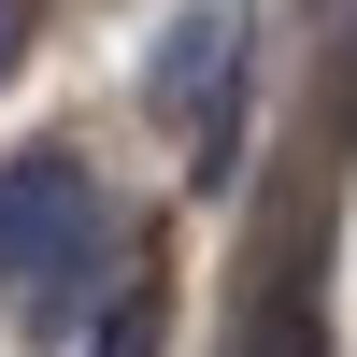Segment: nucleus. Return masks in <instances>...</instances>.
Listing matches in <instances>:
<instances>
[{
    "mask_svg": "<svg viewBox=\"0 0 357 357\" xmlns=\"http://www.w3.org/2000/svg\"><path fill=\"white\" fill-rule=\"evenodd\" d=\"M86 272H100V186H86V158L29 143V158L0 172V286L57 329V301H72Z\"/></svg>",
    "mask_w": 357,
    "mask_h": 357,
    "instance_id": "nucleus-1",
    "label": "nucleus"
},
{
    "mask_svg": "<svg viewBox=\"0 0 357 357\" xmlns=\"http://www.w3.org/2000/svg\"><path fill=\"white\" fill-rule=\"evenodd\" d=\"M143 100H158V129H186L200 158H229V100H243V15H229V0L172 15V43H158V72H143Z\"/></svg>",
    "mask_w": 357,
    "mask_h": 357,
    "instance_id": "nucleus-2",
    "label": "nucleus"
},
{
    "mask_svg": "<svg viewBox=\"0 0 357 357\" xmlns=\"http://www.w3.org/2000/svg\"><path fill=\"white\" fill-rule=\"evenodd\" d=\"M257 357H329V329H314L301 301H272V314H257Z\"/></svg>",
    "mask_w": 357,
    "mask_h": 357,
    "instance_id": "nucleus-4",
    "label": "nucleus"
},
{
    "mask_svg": "<svg viewBox=\"0 0 357 357\" xmlns=\"http://www.w3.org/2000/svg\"><path fill=\"white\" fill-rule=\"evenodd\" d=\"M343 86H357V43H343Z\"/></svg>",
    "mask_w": 357,
    "mask_h": 357,
    "instance_id": "nucleus-6",
    "label": "nucleus"
},
{
    "mask_svg": "<svg viewBox=\"0 0 357 357\" xmlns=\"http://www.w3.org/2000/svg\"><path fill=\"white\" fill-rule=\"evenodd\" d=\"M15 57H29V0H0V72H15Z\"/></svg>",
    "mask_w": 357,
    "mask_h": 357,
    "instance_id": "nucleus-5",
    "label": "nucleus"
},
{
    "mask_svg": "<svg viewBox=\"0 0 357 357\" xmlns=\"http://www.w3.org/2000/svg\"><path fill=\"white\" fill-rule=\"evenodd\" d=\"M158 286H114V301H100V343H86V357H158Z\"/></svg>",
    "mask_w": 357,
    "mask_h": 357,
    "instance_id": "nucleus-3",
    "label": "nucleus"
}]
</instances>
